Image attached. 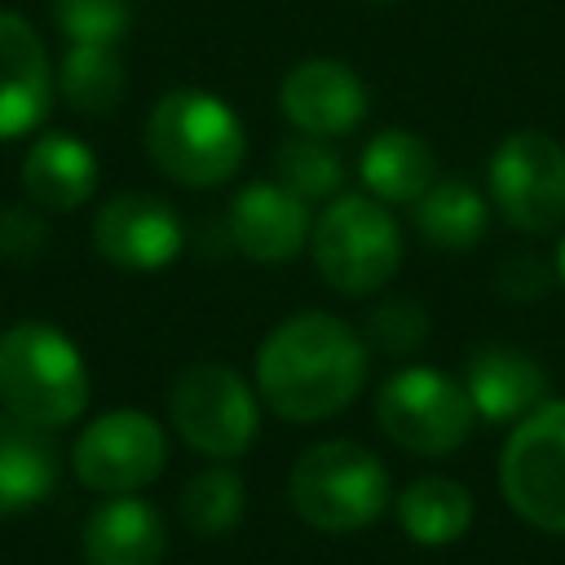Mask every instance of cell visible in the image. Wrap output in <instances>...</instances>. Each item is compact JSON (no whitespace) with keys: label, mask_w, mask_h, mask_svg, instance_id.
Returning a JSON list of instances; mask_svg holds the SVG:
<instances>
[{"label":"cell","mask_w":565,"mask_h":565,"mask_svg":"<svg viewBox=\"0 0 565 565\" xmlns=\"http://www.w3.org/2000/svg\"><path fill=\"white\" fill-rule=\"evenodd\" d=\"M53 106V66L35 26L0 9V141L26 137Z\"/></svg>","instance_id":"cell-12"},{"label":"cell","mask_w":565,"mask_h":565,"mask_svg":"<svg viewBox=\"0 0 565 565\" xmlns=\"http://www.w3.org/2000/svg\"><path fill=\"white\" fill-rule=\"evenodd\" d=\"M57 486V446L49 428L0 415V516L26 512Z\"/></svg>","instance_id":"cell-17"},{"label":"cell","mask_w":565,"mask_h":565,"mask_svg":"<svg viewBox=\"0 0 565 565\" xmlns=\"http://www.w3.org/2000/svg\"><path fill=\"white\" fill-rule=\"evenodd\" d=\"M22 185L40 207L71 212L97 190V159L71 132H44L22 159Z\"/></svg>","instance_id":"cell-18"},{"label":"cell","mask_w":565,"mask_h":565,"mask_svg":"<svg viewBox=\"0 0 565 565\" xmlns=\"http://www.w3.org/2000/svg\"><path fill=\"white\" fill-rule=\"evenodd\" d=\"M278 106L309 137H344L366 115V84L344 62L309 57L287 71L278 88Z\"/></svg>","instance_id":"cell-13"},{"label":"cell","mask_w":565,"mask_h":565,"mask_svg":"<svg viewBox=\"0 0 565 565\" xmlns=\"http://www.w3.org/2000/svg\"><path fill=\"white\" fill-rule=\"evenodd\" d=\"M124 62L115 44H71L57 66V93L79 115H106L124 97Z\"/></svg>","instance_id":"cell-22"},{"label":"cell","mask_w":565,"mask_h":565,"mask_svg":"<svg viewBox=\"0 0 565 565\" xmlns=\"http://www.w3.org/2000/svg\"><path fill=\"white\" fill-rule=\"evenodd\" d=\"M181 243L185 234H181V216L172 212V203L141 194V190H124L106 199L93 216V247L115 269L154 274L177 260Z\"/></svg>","instance_id":"cell-11"},{"label":"cell","mask_w":565,"mask_h":565,"mask_svg":"<svg viewBox=\"0 0 565 565\" xmlns=\"http://www.w3.org/2000/svg\"><path fill=\"white\" fill-rule=\"evenodd\" d=\"M287 494L305 525L349 534L371 525L388 508V472L366 446L318 441L291 463Z\"/></svg>","instance_id":"cell-4"},{"label":"cell","mask_w":565,"mask_h":565,"mask_svg":"<svg viewBox=\"0 0 565 565\" xmlns=\"http://www.w3.org/2000/svg\"><path fill=\"white\" fill-rule=\"evenodd\" d=\"M397 521L419 547H446L472 525V494L450 477H419L397 494Z\"/></svg>","instance_id":"cell-20"},{"label":"cell","mask_w":565,"mask_h":565,"mask_svg":"<svg viewBox=\"0 0 565 565\" xmlns=\"http://www.w3.org/2000/svg\"><path fill=\"white\" fill-rule=\"evenodd\" d=\"M318 274L344 296L380 291L402 265V234L375 194H335L313 234Z\"/></svg>","instance_id":"cell-5"},{"label":"cell","mask_w":565,"mask_h":565,"mask_svg":"<svg viewBox=\"0 0 565 565\" xmlns=\"http://www.w3.org/2000/svg\"><path fill=\"white\" fill-rule=\"evenodd\" d=\"M146 150L154 168L177 185L212 190L243 168L247 137L238 115L221 97L203 88H172L146 119Z\"/></svg>","instance_id":"cell-2"},{"label":"cell","mask_w":565,"mask_h":565,"mask_svg":"<svg viewBox=\"0 0 565 565\" xmlns=\"http://www.w3.org/2000/svg\"><path fill=\"white\" fill-rule=\"evenodd\" d=\"M163 547H168L163 516L146 499L110 494L84 521V561L88 565H159Z\"/></svg>","instance_id":"cell-16"},{"label":"cell","mask_w":565,"mask_h":565,"mask_svg":"<svg viewBox=\"0 0 565 565\" xmlns=\"http://www.w3.org/2000/svg\"><path fill=\"white\" fill-rule=\"evenodd\" d=\"M274 181L287 185L291 194H300L305 203H331L340 194V185H344V163L327 146V137H309L305 132V137L278 146Z\"/></svg>","instance_id":"cell-23"},{"label":"cell","mask_w":565,"mask_h":565,"mask_svg":"<svg viewBox=\"0 0 565 565\" xmlns=\"http://www.w3.org/2000/svg\"><path fill=\"white\" fill-rule=\"evenodd\" d=\"M53 18L71 44H115L128 31V0H53Z\"/></svg>","instance_id":"cell-25"},{"label":"cell","mask_w":565,"mask_h":565,"mask_svg":"<svg viewBox=\"0 0 565 565\" xmlns=\"http://www.w3.org/2000/svg\"><path fill=\"white\" fill-rule=\"evenodd\" d=\"M362 181L380 203H415L433 181V150L406 128H384L362 150Z\"/></svg>","instance_id":"cell-19"},{"label":"cell","mask_w":565,"mask_h":565,"mask_svg":"<svg viewBox=\"0 0 565 565\" xmlns=\"http://www.w3.org/2000/svg\"><path fill=\"white\" fill-rule=\"evenodd\" d=\"M472 402L459 380L437 366H402L375 393V424L415 455H450L472 433Z\"/></svg>","instance_id":"cell-6"},{"label":"cell","mask_w":565,"mask_h":565,"mask_svg":"<svg viewBox=\"0 0 565 565\" xmlns=\"http://www.w3.org/2000/svg\"><path fill=\"white\" fill-rule=\"evenodd\" d=\"M163 463H168V437L146 411L97 415L71 450V468L79 486L97 494H132L150 486L163 472Z\"/></svg>","instance_id":"cell-10"},{"label":"cell","mask_w":565,"mask_h":565,"mask_svg":"<svg viewBox=\"0 0 565 565\" xmlns=\"http://www.w3.org/2000/svg\"><path fill=\"white\" fill-rule=\"evenodd\" d=\"M486 199L477 185L468 181H433L419 199H415V230L437 243V247H472L486 234Z\"/></svg>","instance_id":"cell-21"},{"label":"cell","mask_w":565,"mask_h":565,"mask_svg":"<svg viewBox=\"0 0 565 565\" xmlns=\"http://www.w3.org/2000/svg\"><path fill=\"white\" fill-rule=\"evenodd\" d=\"M490 194L508 225L552 234L565 225V146L547 132H512L490 159Z\"/></svg>","instance_id":"cell-9"},{"label":"cell","mask_w":565,"mask_h":565,"mask_svg":"<svg viewBox=\"0 0 565 565\" xmlns=\"http://www.w3.org/2000/svg\"><path fill=\"white\" fill-rule=\"evenodd\" d=\"M556 265H561V282H565V243H561V252H556Z\"/></svg>","instance_id":"cell-27"},{"label":"cell","mask_w":565,"mask_h":565,"mask_svg":"<svg viewBox=\"0 0 565 565\" xmlns=\"http://www.w3.org/2000/svg\"><path fill=\"white\" fill-rule=\"evenodd\" d=\"M463 393L477 419L490 424H521L530 411L547 402V371L508 344H486L463 366Z\"/></svg>","instance_id":"cell-15"},{"label":"cell","mask_w":565,"mask_h":565,"mask_svg":"<svg viewBox=\"0 0 565 565\" xmlns=\"http://www.w3.org/2000/svg\"><path fill=\"white\" fill-rule=\"evenodd\" d=\"M424 335H428V313L406 296L375 305L371 318H366V340L380 353H411Z\"/></svg>","instance_id":"cell-26"},{"label":"cell","mask_w":565,"mask_h":565,"mask_svg":"<svg viewBox=\"0 0 565 565\" xmlns=\"http://www.w3.org/2000/svg\"><path fill=\"white\" fill-rule=\"evenodd\" d=\"M366 380V340L335 313L278 322L256 353V388L282 419L313 424L340 415Z\"/></svg>","instance_id":"cell-1"},{"label":"cell","mask_w":565,"mask_h":565,"mask_svg":"<svg viewBox=\"0 0 565 565\" xmlns=\"http://www.w3.org/2000/svg\"><path fill=\"white\" fill-rule=\"evenodd\" d=\"M0 406L35 428H62L88 406V366L66 331L18 322L0 331Z\"/></svg>","instance_id":"cell-3"},{"label":"cell","mask_w":565,"mask_h":565,"mask_svg":"<svg viewBox=\"0 0 565 565\" xmlns=\"http://www.w3.org/2000/svg\"><path fill=\"white\" fill-rule=\"evenodd\" d=\"M172 424L181 441L212 459H234L252 446L260 411L247 380L225 362H194L177 375L168 393Z\"/></svg>","instance_id":"cell-7"},{"label":"cell","mask_w":565,"mask_h":565,"mask_svg":"<svg viewBox=\"0 0 565 565\" xmlns=\"http://www.w3.org/2000/svg\"><path fill=\"white\" fill-rule=\"evenodd\" d=\"M499 481L516 516L565 534V402H543L512 428Z\"/></svg>","instance_id":"cell-8"},{"label":"cell","mask_w":565,"mask_h":565,"mask_svg":"<svg viewBox=\"0 0 565 565\" xmlns=\"http://www.w3.org/2000/svg\"><path fill=\"white\" fill-rule=\"evenodd\" d=\"M313 234L309 203L278 181H252L230 203V238L260 265L291 260Z\"/></svg>","instance_id":"cell-14"},{"label":"cell","mask_w":565,"mask_h":565,"mask_svg":"<svg viewBox=\"0 0 565 565\" xmlns=\"http://www.w3.org/2000/svg\"><path fill=\"white\" fill-rule=\"evenodd\" d=\"M243 508H247V490H243V477L234 468H207V472H194L181 490V521L194 530V534H225L243 521Z\"/></svg>","instance_id":"cell-24"}]
</instances>
